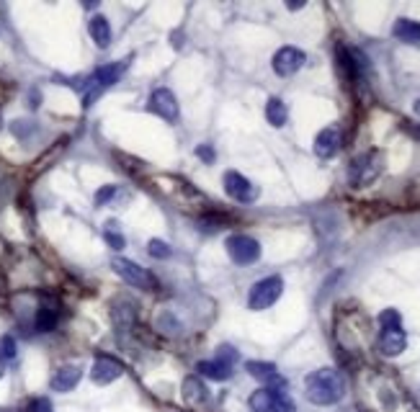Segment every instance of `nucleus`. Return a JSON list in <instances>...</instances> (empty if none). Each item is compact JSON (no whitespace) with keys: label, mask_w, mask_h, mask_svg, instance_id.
<instances>
[{"label":"nucleus","mask_w":420,"mask_h":412,"mask_svg":"<svg viewBox=\"0 0 420 412\" xmlns=\"http://www.w3.org/2000/svg\"><path fill=\"white\" fill-rule=\"evenodd\" d=\"M245 368L253 379L263 382V384L271 386V389H283V386H286V379L276 371L274 364H265V361H247Z\"/></svg>","instance_id":"10"},{"label":"nucleus","mask_w":420,"mask_h":412,"mask_svg":"<svg viewBox=\"0 0 420 412\" xmlns=\"http://www.w3.org/2000/svg\"><path fill=\"white\" fill-rule=\"evenodd\" d=\"M283 292V281L279 276H268V278H261L258 284H253L250 289V296H247V304H250V310H268L271 304H276V299L281 296Z\"/></svg>","instance_id":"4"},{"label":"nucleus","mask_w":420,"mask_h":412,"mask_svg":"<svg viewBox=\"0 0 420 412\" xmlns=\"http://www.w3.org/2000/svg\"><path fill=\"white\" fill-rule=\"evenodd\" d=\"M0 358L3 361H13L16 358V340L10 338V335H6V338L0 340Z\"/></svg>","instance_id":"25"},{"label":"nucleus","mask_w":420,"mask_h":412,"mask_svg":"<svg viewBox=\"0 0 420 412\" xmlns=\"http://www.w3.org/2000/svg\"><path fill=\"white\" fill-rule=\"evenodd\" d=\"M147 253H150L152 258H157V260H165V258L173 256V250H170V247H168V242H163V240H150Z\"/></svg>","instance_id":"24"},{"label":"nucleus","mask_w":420,"mask_h":412,"mask_svg":"<svg viewBox=\"0 0 420 412\" xmlns=\"http://www.w3.org/2000/svg\"><path fill=\"white\" fill-rule=\"evenodd\" d=\"M114 196H116V186H106V188H100L98 193H96V204H106L109 201V199H114Z\"/></svg>","instance_id":"29"},{"label":"nucleus","mask_w":420,"mask_h":412,"mask_svg":"<svg viewBox=\"0 0 420 412\" xmlns=\"http://www.w3.org/2000/svg\"><path fill=\"white\" fill-rule=\"evenodd\" d=\"M379 325H382V330L384 328H402L400 314H397L394 310H384L382 314H379Z\"/></svg>","instance_id":"27"},{"label":"nucleus","mask_w":420,"mask_h":412,"mask_svg":"<svg viewBox=\"0 0 420 412\" xmlns=\"http://www.w3.org/2000/svg\"><path fill=\"white\" fill-rule=\"evenodd\" d=\"M196 371H199L201 376H209V379H214V382H225V379H229L232 376V366H227V364H222V361H199V366H196Z\"/></svg>","instance_id":"18"},{"label":"nucleus","mask_w":420,"mask_h":412,"mask_svg":"<svg viewBox=\"0 0 420 412\" xmlns=\"http://www.w3.org/2000/svg\"><path fill=\"white\" fill-rule=\"evenodd\" d=\"M150 109L155 111L160 119L178 121V101H175V96L168 91V88H157V91L150 96Z\"/></svg>","instance_id":"9"},{"label":"nucleus","mask_w":420,"mask_h":412,"mask_svg":"<svg viewBox=\"0 0 420 412\" xmlns=\"http://www.w3.org/2000/svg\"><path fill=\"white\" fill-rule=\"evenodd\" d=\"M265 412H297V404L292 402L289 394H283L281 389H274V397H271V404Z\"/></svg>","instance_id":"22"},{"label":"nucleus","mask_w":420,"mask_h":412,"mask_svg":"<svg viewBox=\"0 0 420 412\" xmlns=\"http://www.w3.org/2000/svg\"><path fill=\"white\" fill-rule=\"evenodd\" d=\"M392 34L400 42H405V44H418L420 42V24L412 19H400L397 24H394Z\"/></svg>","instance_id":"17"},{"label":"nucleus","mask_w":420,"mask_h":412,"mask_svg":"<svg viewBox=\"0 0 420 412\" xmlns=\"http://www.w3.org/2000/svg\"><path fill=\"white\" fill-rule=\"evenodd\" d=\"M111 268H114L129 286H134V289H142V292H155L157 289L155 276L150 274L147 268L139 266V263L129 260V258H114V260H111Z\"/></svg>","instance_id":"3"},{"label":"nucleus","mask_w":420,"mask_h":412,"mask_svg":"<svg viewBox=\"0 0 420 412\" xmlns=\"http://www.w3.org/2000/svg\"><path fill=\"white\" fill-rule=\"evenodd\" d=\"M307 400L312 404H335L346 394V382L335 368H317L307 376Z\"/></svg>","instance_id":"1"},{"label":"nucleus","mask_w":420,"mask_h":412,"mask_svg":"<svg viewBox=\"0 0 420 412\" xmlns=\"http://www.w3.org/2000/svg\"><path fill=\"white\" fill-rule=\"evenodd\" d=\"M116 227H119L116 222H109V224H106V242H109L114 250H121V247L127 245V240H124V235H121Z\"/></svg>","instance_id":"23"},{"label":"nucleus","mask_w":420,"mask_h":412,"mask_svg":"<svg viewBox=\"0 0 420 412\" xmlns=\"http://www.w3.org/2000/svg\"><path fill=\"white\" fill-rule=\"evenodd\" d=\"M225 191H227L229 199H235L240 204H250L258 199V186L253 181H247L245 175H240L238 170L225 173Z\"/></svg>","instance_id":"6"},{"label":"nucleus","mask_w":420,"mask_h":412,"mask_svg":"<svg viewBox=\"0 0 420 412\" xmlns=\"http://www.w3.org/2000/svg\"><path fill=\"white\" fill-rule=\"evenodd\" d=\"M408 348V335L402 328H384L382 335H379V350L384 356H400L402 350Z\"/></svg>","instance_id":"12"},{"label":"nucleus","mask_w":420,"mask_h":412,"mask_svg":"<svg viewBox=\"0 0 420 412\" xmlns=\"http://www.w3.org/2000/svg\"><path fill=\"white\" fill-rule=\"evenodd\" d=\"M88 34H91V39L96 42V46L98 49H106V46L111 44V24L106 16H93L91 21H88Z\"/></svg>","instance_id":"16"},{"label":"nucleus","mask_w":420,"mask_h":412,"mask_svg":"<svg viewBox=\"0 0 420 412\" xmlns=\"http://www.w3.org/2000/svg\"><path fill=\"white\" fill-rule=\"evenodd\" d=\"M217 361L227 364V366H235V361H238V350L232 348V346H220V348H217Z\"/></svg>","instance_id":"26"},{"label":"nucleus","mask_w":420,"mask_h":412,"mask_svg":"<svg viewBox=\"0 0 420 412\" xmlns=\"http://www.w3.org/2000/svg\"><path fill=\"white\" fill-rule=\"evenodd\" d=\"M183 400L191 407H199V404H204L209 400V389H207V384L201 382L199 376H189L183 382Z\"/></svg>","instance_id":"14"},{"label":"nucleus","mask_w":420,"mask_h":412,"mask_svg":"<svg viewBox=\"0 0 420 412\" xmlns=\"http://www.w3.org/2000/svg\"><path fill=\"white\" fill-rule=\"evenodd\" d=\"M348 175H351V181L356 186H366L369 181H374L376 175H379V165H376L374 152H366V155L356 157L353 165H351V170H348Z\"/></svg>","instance_id":"8"},{"label":"nucleus","mask_w":420,"mask_h":412,"mask_svg":"<svg viewBox=\"0 0 420 412\" xmlns=\"http://www.w3.org/2000/svg\"><path fill=\"white\" fill-rule=\"evenodd\" d=\"M196 155L199 157H204V160H207V163H211V160H214V152H211V147H199V150H196Z\"/></svg>","instance_id":"30"},{"label":"nucleus","mask_w":420,"mask_h":412,"mask_svg":"<svg viewBox=\"0 0 420 412\" xmlns=\"http://www.w3.org/2000/svg\"><path fill=\"white\" fill-rule=\"evenodd\" d=\"M137 317V310H134V304L129 302V299H116L114 302V322H119V325H132Z\"/></svg>","instance_id":"20"},{"label":"nucleus","mask_w":420,"mask_h":412,"mask_svg":"<svg viewBox=\"0 0 420 412\" xmlns=\"http://www.w3.org/2000/svg\"><path fill=\"white\" fill-rule=\"evenodd\" d=\"M80 376H82L80 366H62L52 376V389H55V392H70V389L78 386Z\"/></svg>","instance_id":"15"},{"label":"nucleus","mask_w":420,"mask_h":412,"mask_svg":"<svg viewBox=\"0 0 420 412\" xmlns=\"http://www.w3.org/2000/svg\"><path fill=\"white\" fill-rule=\"evenodd\" d=\"M229 258L238 263V266H250L261 258V245L258 240L247 238V235H232V238L225 242Z\"/></svg>","instance_id":"5"},{"label":"nucleus","mask_w":420,"mask_h":412,"mask_svg":"<svg viewBox=\"0 0 420 412\" xmlns=\"http://www.w3.org/2000/svg\"><path fill=\"white\" fill-rule=\"evenodd\" d=\"M124 70H127V62L103 64V67H98V70L85 80V88H82V106H85V109L93 106V101H96L106 88H111L114 82L119 80L121 75H124Z\"/></svg>","instance_id":"2"},{"label":"nucleus","mask_w":420,"mask_h":412,"mask_svg":"<svg viewBox=\"0 0 420 412\" xmlns=\"http://www.w3.org/2000/svg\"><path fill=\"white\" fill-rule=\"evenodd\" d=\"M412 111H415V114H418V116H420V98H418V101H415V106H412Z\"/></svg>","instance_id":"31"},{"label":"nucleus","mask_w":420,"mask_h":412,"mask_svg":"<svg viewBox=\"0 0 420 412\" xmlns=\"http://www.w3.org/2000/svg\"><path fill=\"white\" fill-rule=\"evenodd\" d=\"M121 374H124V366H121L119 361L106 358V356L96 358L91 366V379L96 384H111V382H116Z\"/></svg>","instance_id":"11"},{"label":"nucleus","mask_w":420,"mask_h":412,"mask_svg":"<svg viewBox=\"0 0 420 412\" xmlns=\"http://www.w3.org/2000/svg\"><path fill=\"white\" fill-rule=\"evenodd\" d=\"M340 150V132L335 127H328L322 129L320 134L315 137V152H317V157H333L335 152Z\"/></svg>","instance_id":"13"},{"label":"nucleus","mask_w":420,"mask_h":412,"mask_svg":"<svg viewBox=\"0 0 420 412\" xmlns=\"http://www.w3.org/2000/svg\"><path fill=\"white\" fill-rule=\"evenodd\" d=\"M55 325H57V310L42 304L37 312V330L39 332H49V330H55Z\"/></svg>","instance_id":"21"},{"label":"nucleus","mask_w":420,"mask_h":412,"mask_svg":"<svg viewBox=\"0 0 420 412\" xmlns=\"http://www.w3.org/2000/svg\"><path fill=\"white\" fill-rule=\"evenodd\" d=\"M3 371H6V368H3V358H0V376H3Z\"/></svg>","instance_id":"32"},{"label":"nucleus","mask_w":420,"mask_h":412,"mask_svg":"<svg viewBox=\"0 0 420 412\" xmlns=\"http://www.w3.org/2000/svg\"><path fill=\"white\" fill-rule=\"evenodd\" d=\"M304 62H307V55L301 49H297V46H281L274 55V73L281 75V78H289V75L299 73Z\"/></svg>","instance_id":"7"},{"label":"nucleus","mask_w":420,"mask_h":412,"mask_svg":"<svg viewBox=\"0 0 420 412\" xmlns=\"http://www.w3.org/2000/svg\"><path fill=\"white\" fill-rule=\"evenodd\" d=\"M265 119H268L271 127H283L286 119H289L286 103L281 98H268V103H265Z\"/></svg>","instance_id":"19"},{"label":"nucleus","mask_w":420,"mask_h":412,"mask_svg":"<svg viewBox=\"0 0 420 412\" xmlns=\"http://www.w3.org/2000/svg\"><path fill=\"white\" fill-rule=\"evenodd\" d=\"M28 412H52V402L46 397H37L34 402L28 404Z\"/></svg>","instance_id":"28"}]
</instances>
